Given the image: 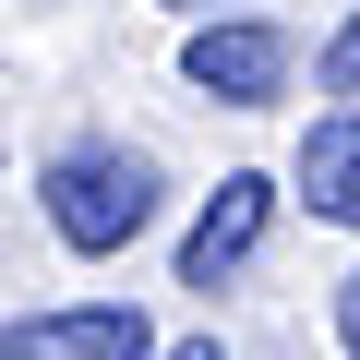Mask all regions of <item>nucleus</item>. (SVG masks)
<instances>
[{
	"label": "nucleus",
	"mask_w": 360,
	"mask_h": 360,
	"mask_svg": "<svg viewBox=\"0 0 360 360\" xmlns=\"http://www.w3.org/2000/svg\"><path fill=\"white\" fill-rule=\"evenodd\" d=\"M37 205H49L60 252H132L156 229V156L144 144H60L49 180H37Z\"/></svg>",
	"instance_id": "1"
},
{
	"label": "nucleus",
	"mask_w": 360,
	"mask_h": 360,
	"mask_svg": "<svg viewBox=\"0 0 360 360\" xmlns=\"http://www.w3.org/2000/svg\"><path fill=\"white\" fill-rule=\"evenodd\" d=\"M180 84L217 96V108H264V96H288V37L252 25V13H217V25H193V49H180Z\"/></svg>",
	"instance_id": "2"
},
{
	"label": "nucleus",
	"mask_w": 360,
	"mask_h": 360,
	"mask_svg": "<svg viewBox=\"0 0 360 360\" xmlns=\"http://www.w3.org/2000/svg\"><path fill=\"white\" fill-rule=\"evenodd\" d=\"M264 229H276V180L264 168H229L217 193H205V217L180 229V288H229L264 252Z\"/></svg>",
	"instance_id": "3"
},
{
	"label": "nucleus",
	"mask_w": 360,
	"mask_h": 360,
	"mask_svg": "<svg viewBox=\"0 0 360 360\" xmlns=\"http://www.w3.org/2000/svg\"><path fill=\"white\" fill-rule=\"evenodd\" d=\"M0 360H156V336L132 300H72V312H13Z\"/></svg>",
	"instance_id": "4"
},
{
	"label": "nucleus",
	"mask_w": 360,
	"mask_h": 360,
	"mask_svg": "<svg viewBox=\"0 0 360 360\" xmlns=\"http://www.w3.org/2000/svg\"><path fill=\"white\" fill-rule=\"evenodd\" d=\"M300 205L324 229H360V108H336V120L300 132Z\"/></svg>",
	"instance_id": "5"
},
{
	"label": "nucleus",
	"mask_w": 360,
	"mask_h": 360,
	"mask_svg": "<svg viewBox=\"0 0 360 360\" xmlns=\"http://www.w3.org/2000/svg\"><path fill=\"white\" fill-rule=\"evenodd\" d=\"M312 72H324V96H360V13L324 37V60H312Z\"/></svg>",
	"instance_id": "6"
},
{
	"label": "nucleus",
	"mask_w": 360,
	"mask_h": 360,
	"mask_svg": "<svg viewBox=\"0 0 360 360\" xmlns=\"http://www.w3.org/2000/svg\"><path fill=\"white\" fill-rule=\"evenodd\" d=\"M336 348L360 360V276H336Z\"/></svg>",
	"instance_id": "7"
},
{
	"label": "nucleus",
	"mask_w": 360,
	"mask_h": 360,
	"mask_svg": "<svg viewBox=\"0 0 360 360\" xmlns=\"http://www.w3.org/2000/svg\"><path fill=\"white\" fill-rule=\"evenodd\" d=\"M156 360H217V336H180V348H156Z\"/></svg>",
	"instance_id": "8"
},
{
	"label": "nucleus",
	"mask_w": 360,
	"mask_h": 360,
	"mask_svg": "<svg viewBox=\"0 0 360 360\" xmlns=\"http://www.w3.org/2000/svg\"><path fill=\"white\" fill-rule=\"evenodd\" d=\"M168 13H217V0H168Z\"/></svg>",
	"instance_id": "9"
}]
</instances>
